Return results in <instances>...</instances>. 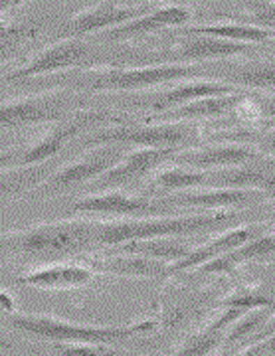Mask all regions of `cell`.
Here are the masks:
<instances>
[{"label":"cell","instance_id":"cell-16","mask_svg":"<svg viewBox=\"0 0 275 356\" xmlns=\"http://www.w3.org/2000/svg\"><path fill=\"white\" fill-rule=\"evenodd\" d=\"M246 89H239L236 86H230L226 81H187L175 86L168 91L159 93L152 102L141 103V107H145L150 115H161L166 111L178 109L182 105H188L198 99H208V97H220V95H232V93H242Z\"/></svg>","mask_w":275,"mask_h":356},{"label":"cell","instance_id":"cell-19","mask_svg":"<svg viewBox=\"0 0 275 356\" xmlns=\"http://www.w3.org/2000/svg\"><path fill=\"white\" fill-rule=\"evenodd\" d=\"M250 97V91L242 93H232V95H220V97H208V99H198V102L182 105L178 109L166 111L161 115H150L141 121L147 123H182L190 119H206V117H220V115L236 111L242 103Z\"/></svg>","mask_w":275,"mask_h":356},{"label":"cell","instance_id":"cell-8","mask_svg":"<svg viewBox=\"0 0 275 356\" xmlns=\"http://www.w3.org/2000/svg\"><path fill=\"white\" fill-rule=\"evenodd\" d=\"M119 119L113 117L107 111H89V109H81L79 113H74L72 117H68L65 121L58 123L50 127V131L40 137V139L28 147L24 151L14 154L13 165L8 168H20V166H36L44 165V163H50L56 154L62 151L63 147L74 139L75 135L84 133L91 127H100V125H117ZM6 170V168H2Z\"/></svg>","mask_w":275,"mask_h":356},{"label":"cell","instance_id":"cell-10","mask_svg":"<svg viewBox=\"0 0 275 356\" xmlns=\"http://www.w3.org/2000/svg\"><path fill=\"white\" fill-rule=\"evenodd\" d=\"M91 44L84 38H58L46 46L44 50L34 54L28 62L18 65L16 70L8 72L4 79L6 81H20V79H32V77L50 76V74H63L72 67H79L89 60L91 56Z\"/></svg>","mask_w":275,"mask_h":356},{"label":"cell","instance_id":"cell-21","mask_svg":"<svg viewBox=\"0 0 275 356\" xmlns=\"http://www.w3.org/2000/svg\"><path fill=\"white\" fill-rule=\"evenodd\" d=\"M88 267L103 273L123 275V277H168V264L155 261L139 255L103 254V257H86Z\"/></svg>","mask_w":275,"mask_h":356},{"label":"cell","instance_id":"cell-17","mask_svg":"<svg viewBox=\"0 0 275 356\" xmlns=\"http://www.w3.org/2000/svg\"><path fill=\"white\" fill-rule=\"evenodd\" d=\"M262 229L263 226H242V228L228 229L224 234L212 238L210 242L202 243L198 248H194L182 261L171 266V269H168V277L175 275V273H180V271H187V269L206 266V264H210L214 259H218V257H222V255L238 250L244 243H248L251 242V240L263 236Z\"/></svg>","mask_w":275,"mask_h":356},{"label":"cell","instance_id":"cell-24","mask_svg":"<svg viewBox=\"0 0 275 356\" xmlns=\"http://www.w3.org/2000/svg\"><path fill=\"white\" fill-rule=\"evenodd\" d=\"M190 34H201V36H212V38L232 40V42H244V44H262L275 40L274 32L244 22H220V24H198L184 26L176 32V36H190Z\"/></svg>","mask_w":275,"mask_h":356},{"label":"cell","instance_id":"cell-15","mask_svg":"<svg viewBox=\"0 0 275 356\" xmlns=\"http://www.w3.org/2000/svg\"><path fill=\"white\" fill-rule=\"evenodd\" d=\"M260 151L253 149L250 145H239V143H232V145H212V147H192V149H184L176 154V165L188 166L194 170H206L210 172V168H236V166L248 165L250 161L260 156Z\"/></svg>","mask_w":275,"mask_h":356},{"label":"cell","instance_id":"cell-7","mask_svg":"<svg viewBox=\"0 0 275 356\" xmlns=\"http://www.w3.org/2000/svg\"><path fill=\"white\" fill-rule=\"evenodd\" d=\"M129 153L127 147L121 145H103L95 149H88L77 161L60 166L40 188L32 192V196L48 198L60 192L70 191L72 186L84 184V182H95L97 178L107 175L111 168L119 165Z\"/></svg>","mask_w":275,"mask_h":356},{"label":"cell","instance_id":"cell-13","mask_svg":"<svg viewBox=\"0 0 275 356\" xmlns=\"http://www.w3.org/2000/svg\"><path fill=\"white\" fill-rule=\"evenodd\" d=\"M178 153H180L178 149H133L107 175L91 182L89 191H113L119 186L133 184L137 180L149 177L152 170H157L164 163L173 161Z\"/></svg>","mask_w":275,"mask_h":356},{"label":"cell","instance_id":"cell-32","mask_svg":"<svg viewBox=\"0 0 275 356\" xmlns=\"http://www.w3.org/2000/svg\"><path fill=\"white\" fill-rule=\"evenodd\" d=\"M275 355V334L272 337H265L258 343L250 344V346H244L239 348V353L232 356H274Z\"/></svg>","mask_w":275,"mask_h":356},{"label":"cell","instance_id":"cell-11","mask_svg":"<svg viewBox=\"0 0 275 356\" xmlns=\"http://www.w3.org/2000/svg\"><path fill=\"white\" fill-rule=\"evenodd\" d=\"M159 4L143 2V4H115V2H100L93 6H86L74 18L63 26L60 38H84L88 34H97L101 30H115L119 26L129 24L141 16L150 13Z\"/></svg>","mask_w":275,"mask_h":356},{"label":"cell","instance_id":"cell-28","mask_svg":"<svg viewBox=\"0 0 275 356\" xmlns=\"http://www.w3.org/2000/svg\"><path fill=\"white\" fill-rule=\"evenodd\" d=\"M40 32V24L34 20H14L0 24V40H2V62H6L14 51H18L30 40H34Z\"/></svg>","mask_w":275,"mask_h":356},{"label":"cell","instance_id":"cell-3","mask_svg":"<svg viewBox=\"0 0 275 356\" xmlns=\"http://www.w3.org/2000/svg\"><path fill=\"white\" fill-rule=\"evenodd\" d=\"M232 218H236L234 210L97 222L95 224V243L105 245V248H117L123 243L157 240V238H164V236H192L198 232L216 228Z\"/></svg>","mask_w":275,"mask_h":356},{"label":"cell","instance_id":"cell-12","mask_svg":"<svg viewBox=\"0 0 275 356\" xmlns=\"http://www.w3.org/2000/svg\"><path fill=\"white\" fill-rule=\"evenodd\" d=\"M256 51L253 44H244V42H232V40L212 38V36H201V34H190V36H180L168 50L150 54L149 60H163V64H202L210 60H224V58H236L244 54Z\"/></svg>","mask_w":275,"mask_h":356},{"label":"cell","instance_id":"cell-30","mask_svg":"<svg viewBox=\"0 0 275 356\" xmlns=\"http://www.w3.org/2000/svg\"><path fill=\"white\" fill-rule=\"evenodd\" d=\"M52 353L56 356H137L111 344H54Z\"/></svg>","mask_w":275,"mask_h":356},{"label":"cell","instance_id":"cell-23","mask_svg":"<svg viewBox=\"0 0 275 356\" xmlns=\"http://www.w3.org/2000/svg\"><path fill=\"white\" fill-rule=\"evenodd\" d=\"M208 178H210V172H206V170H194V168H188V166L175 165L157 172V177L152 178V182H150L152 191L147 192L145 196L161 198V196H166V192L178 194V192L206 188Z\"/></svg>","mask_w":275,"mask_h":356},{"label":"cell","instance_id":"cell-27","mask_svg":"<svg viewBox=\"0 0 275 356\" xmlns=\"http://www.w3.org/2000/svg\"><path fill=\"white\" fill-rule=\"evenodd\" d=\"M226 83L239 89H275V58L250 60L226 74Z\"/></svg>","mask_w":275,"mask_h":356},{"label":"cell","instance_id":"cell-6","mask_svg":"<svg viewBox=\"0 0 275 356\" xmlns=\"http://www.w3.org/2000/svg\"><path fill=\"white\" fill-rule=\"evenodd\" d=\"M86 105V99L79 97V93H74L70 89H54V91H42L28 97L18 99H4L0 109V121L4 129H26L36 125H48V123H62L68 117H72V111H77V107Z\"/></svg>","mask_w":275,"mask_h":356},{"label":"cell","instance_id":"cell-1","mask_svg":"<svg viewBox=\"0 0 275 356\" xmlns=\"http://www.w3.org/2000/svg\"><path fill=\"white\" fill-rule=\"evenodd\" d=\"M212 77L208 64H159L141 65V67H86L74 77H65V88L84 89V91H133L173 83L180 79Z\"/></svg>","mask_w":275,"mask_h":356},{"label":"cell","instance_id":"cell-34","mask_svg":"<svg viewBox=\"0 0 275 356\" xmlns=\"http://www.w3.org/2000/svg\"><path fill=\"white\" fill-rule=\"evenodd\" d=\"M272 46H274V50H275V40H272Z\"/></svg>","mask_w":275,"mask_h":356},{"label":"cell","instance_id":"cell-25","mask_svg":"<svg viewBox=\"0 0 275 356\" xmlns=\"http://www.w3.org/2000/svg\"><path fill=\"white\" fill-rule=\"evenodd\" d=\"M275 254V236L263 234L260 238L251 240V242L244 243L242 248L230 252V254L222 255L218 259H214L210 264L202 266V273H222V271H232L234 267L246 261H256V259H263L267 255Z\"/></svg>","mask_w":275,"mask_h":356},{"label":"cell","instance_id":"cell-29","mask_svg":"<svg viewBox=\"0 0 275 356\" xmlns=\"http://www.w3.org/2000/svg\"><path fill=\"white\" fill-rule=\"evenodd\" d=\"M224 337L226 334L222 332L204 327L201 332L188 337L187 341L176 348L173 356H210L220 344H224Z\"/></svg>","mask_w":275,"mask_h":356},{"label":"cell","instance_id":"cell-5","mask_svg":"<svg viewBox=\"0 0 275 356\" xmlns=\"http://www.w3.org/2000/svg\"><path fill=\"white\" fill-rule=\"evenodd\" d=\"M198 140V129L187 121L182 123H147L141 121L137 125L117 123L109 129H101L97 133L81 139V149H95L103 145H121L135 149H178L187 143Z\"/></svg>","mask_w":275,"mask_h":356},{"label":"cell","instance_id":"cell-26","mask_svg":"<svg viewBox=\"0 0 275 356\" xmlns=\"http://www.w3.org/2000/svg\"><path fill=\"white\" fill-rule=\"evenodd\" d=\"M50 170L52 163L2 170V194H4V198L8 200V198H18V196H22L30 191L34 192L54 175Z\"/></svg>","mask_w":275,"mask_h":356},{"label":"cell","instance_id":"cell-9","mask_svg":"<svg viewBox=\"0 0 275 356\" xmlns=\"http://www.w3.org/2000/svg\"><path fill=\"white\" fill-rule=\"evenodd\" d=\"M72 214H95V216H121L131 218H155L175 216V208L163 202L161 198L127 194V192H95L88 194L70 206Z\"/></svg>","mask_w":275,"mask_h":356},{"label":"cell","instance_id":"cell-4","mask_svg":"<svg viewBox=\"0 0 275 356\" xmlns=\"http://www.w3.org/2000/svg\"><path fill=\"white\" fill-rule=\"evenodd\" d=\"M6 327L22 334L46 339L56 344H111L125 341L135 334H147L157 329L152 318L137 321L131 325H79L52 315H24L14 313L6 318Z\"/></svg>","mask_w":275,"mask_h":356},{"label":"cell","instance_id":"cell-33","mask_svg":"<svg viewBox=\"0 0 275 356\" xmlns=\"http://www.w3.org/2000/svg\"><path fill=\"white\" fill-rule=\"evenodd\" d=\"M2 309H4V313H10V315H14V313H16V305H14V297H10L6 289L2 291Z\"/></svg>","mask_w":275,"mask_h":356},{"label":"cell","instance_id":"cell-14","mask_svg":"<svg viewBox=\"0 0 275 356\" xmlns=\"http://www.w3.org/2000/svg\"><path fill=\"white\" fill-rule=\"evenodd\" d=\"M161 200L171 208H204V212H224L230 208L256 206L265 200V194L260 191H234V188H201V191L166 194Z\"/></svg>","mask_w":275,"mask_h":356},{"label":"cell","instance_id":"cell-2","mask_svg":"<svg viewBox=\"0 0 275 356\" xmlns=\"http://www.w3.org/2000/svg\"><path fill=\"white\" fill-rule=\"evenodd\" d=\"M95 224L91 220H58L10 229L2 234V250L13 255H81L95 245Z\"/></svg>","mask_w":275,"mask_h":356},{"label":"cell","instance_id":"cell-22","mask_svg":"<svg viewBox=\"0 0 275 356\" xmlns=\"http://www.w3.org/2000/svg\"><path fill=\"white\" fill-rule=\"evenodd\" d=\"M194 248L187 242H180L176 238H157V240H141V242H129L123 245L111 248L105 254L117 255H139L155 261H163L168 266H175L182 261Z\"/></svg>","mask_w":275,"mask_h":356},{"label":"cell","instance_id":"cell-18","mask_svg":"<svg viewBox=\"0 0 275 356\" xmlns=\"http://www.w3.org/2000/svg\"><path fill=\"white\" fill-rule=\"evenodd\" d=\"M192 18V6L184 4H159L157 8H152L150 13L141 16L137 20L129 22V24L119 26L115 30L105 32L101 38L103 40H129L150 34L163 28H178L184 26Z\"/></svg>","mask_w":275,"mask_h":356},{"label":"cell","instance_id":"cell-31","mask_svg":"<svg viewBox=\"0 0 275 356\" xmlns=\"http://www.w3.org/2000/svg\"><path fill=\"white\" fill-rule=\"evenodd\" d=\"M242 16L250 20V24L265 28L275 34V2H248L239 4Z\"/></svg>","mask_w":275,"mask_h":356},{"label":"cell","instance_id":"cell-20","mask_svg":"<svg viewBox=\"0 0 275 356\" xmlns=\"http://www.w3.org/2000/svg\"><path fill=\"white\" fill-rule=\"evenodd\" d=\"M93 281V271L88 266H72V264H58V266L38 267L24 275L16 277L18 285H28L36 289H74L84 287Z\"/></svg>","mask_w":275,"mask_h":356},{"label":"cell","instance_id":"cell-35","mask_svg":"<svg viewBox=\"0 0 275 356\" xmlns=\"http://www.w3.org/2000/svg\"><path fill=\"white\" fill-rule=\"evenodd\" d=\"M274 356H275V355H274Z\"/></svg>","mask_w":275,"mask_h":356}]
</instances>
